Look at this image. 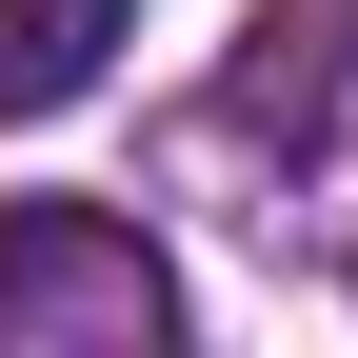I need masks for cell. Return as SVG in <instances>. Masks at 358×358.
Listing matches in <instances>:
<instances>
[{
	"label": "cell",
	"mask_w": 358,
	"mask_h": 358,
	"mask_svg": "<svg viewBox=\"0 0 358 358\" xmlns=\"http://www.w3.org/2000/svg\"><path fill=\"white\" fill-rule=\"evenodd\" d=\"M358 100V0H259V60H239V120H319Z\"/></svg>",
	"instance_id": "3957f363"
},
{
	"label": "cell",
	"mask_w": 358,
	"mask_h": 358,
	"mask_svg": "<svg viewBox=\"0 0 358 358\" xmlns=\"http://www.w3.org/2000/svg\"><path fill=\"white\" fill-rule=\"evenodd\" d=\"M140 40V0H0V120H60L100 100V60Z\"/></svg>",
	"instance_id": "7a4b0ae2"
},
{
	"label": "cell",
	"mask_w": 358,
	"mask_h": 358,
	"mask_svg": "<svg viewBox=\"0 0 358 358\" xmlns=\"http://www.w3.org/2000/svg\"><path fill=\"white\" fill-rule=\"evenodd\" d=\"M159 338H179V279L140 219L0 199V358H159Z\"/></svg>",
	"instance_id": "6da1fadb"
}]
</instances>
